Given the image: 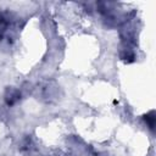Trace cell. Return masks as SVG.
Returning a JSON list of instances; mask_svg holds the SVG:
<instances>
[{
    "label": "cell",
    "mask_w": 156,
    "mask_h": 156,
    "mask_svg": "<svg viewBox=\"0 0 156 156\" xmlns=\"http://www.w3.org/2000/svg\"><path fill=\"white\" fill-rule=\"evenodd\" d=\"M20 96H21V94H20L18 90L10 89V90H7V93L5 95V100H6L7 105H13V104H16L20 100Z\"/></svg>",
    "instance_id": "1"
},
{
    "label": "cell",
    "mask_w": 156,
    "mask_h": 156,
    "mask_svg": "<svg viewBox=\"0 0 156 156\" xmlns=\"http://www.w3.org/2000/svg\"><path fill=\"white\" fill-rule=\"evenodd\" d=\"M146 122H147L149 127L152 129V128H154V126H155V117H154V112H151L150 115H147V116H146Z\"/></svg>",
    "instance_id": "2"
}]
</instances>
